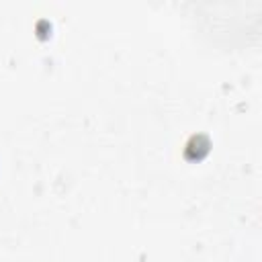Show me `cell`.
I'll list each match as a JSON object with an SVG mask.
<instances>
[{
	"mask_svg": "<svg viewBox=\"0 0 262 262\" xmlns=\"http://www.w3.org/2000/svg\"><path fill=\"white\" fill-rule=\"evenodd\" d=\"M207 151H209V139H207L205 135H192V137L188 139L186 147H184V156L190 158V160H194V158L199 160V158H203Z\"/></svg>",
	"mask_w": 262,
	"mask_h": 262,
	"instance_id": "1",
	"label": "cell"
}]
</instances>
